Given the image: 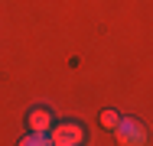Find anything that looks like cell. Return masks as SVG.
<instances>
[{
	"label": "cell",
	"mask_w": 153,
	"mask_h": 146,
	"mask_svg": "<svg viewBox=\"0 0 153 146\" xmlns=\"http://www.w3.org/2000/svg\"><path fill=\"white\" fill-rule=\"evenodd\" d=\"M52 146H82L85 143V127L82 123H56L49 130Z\"/></svg>",
	"instance_id": "cell-1"
},
{
	"label": "cell",
	"mask_w": 153,
	"mask_h": 146,
	"mask_svg": "<svg viewBox=\"0 0 153 146\" xmlns=\"http://www.w3.org/2000/svg\"><path fill=\"white\" fill-rule=\"evenodd\" d=\"M114 136H117L121 146H147V130L137 120H121L117 130H114Z\"/></svg>",
	"instance_id": "cell-2"
},
{
	"label": "cell",
	"mask_w": 153,
	"mask_h": 146,
	"mask_svg": "<svg viewBox=\"0 0 153 146\" xmlns=\"http://www.w3.org/2000/svg\"><path fill=\"white\" fill-rule=\"evenodd\" d=\"M26 127H30V133H49L52 127H56V120H52V111H46V107H33L30 114H26Z\"/></svg>",
	"instance_id": "cell-3"
},
{
	"label": "cell",
	"mask_w": 153,
	"mask_h": 146,
	"mask_svg": "<svg viewBox=\"0 0 153 146\" xmlns=\"http://www.w3.org/2000/svg\"><path fill=\"white\" fill-rule=\"evenodd\" d=\"M20 146H52V140H49V133H26L23 140H20Z\"/></svg>",
	"instance_id": "cell-4"
},
{
	"label": "cell",
	"mask_w": 153,
	"mask_h": 146,
	"mask_svg": "<svg viewBox=\"0 0 153 146\" xmlns=\"http://www.w3.org/2000/svg\"><path fill=\"white\" fill-rule=\"evenodd\" d=\"M98 120H101V127H104V130H117V123H121V117L114 114V111H101Z\"/></svg>",
	"instance_id": "cell-5"
}]
</instances>
